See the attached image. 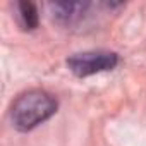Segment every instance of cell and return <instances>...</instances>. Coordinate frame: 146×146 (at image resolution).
<instances>
[{"mask_svg": "<svg viewBox=\"0 0 146 146\" xmlns=\"http://www.w3.org/2000/svg\"><path fill=\"white\" fill-rule=\"evenodd\" d=\"M58 102L53 95L43 90H29L21 93L11 105V122L21 131L28 132L55 115Z\"/></svg>", "mask_w": 146, "mask_h": 146, "instance_id": "obj_1", "label": "cell"}, {"mask_svg": "<svg viewBox=\"0 0 146 146\" xmlns=\"http://www.w3.org/2000/svg\"><path fill=\"white\" fill-rule=\"evenodd\" d=\"M119 64V55L108 50H88L79 52L67 58V67L74 76L88 78L100 72H107L115 69Z\"/></svg>", "mask_w": 146, "mask_h": 146, "instance_id": "obj_2", "label": "cell"}, {"mask_svg": "<svg viewBox=\"0 0 146 146\" xmlns=\"http://www.w3.org/2000/svg\"><path fill=\"white\" fill-rule=\"evenodd\" d=\"M88 9H90L88 2H55V4H50V11H52L53 19L64 26L78 24L86 16Z\"/></svg>", "mask_w": 146, "mask_h": 146, "instance_id": "obj_3", "label": "cell"}, {"mask_svg": "<svg viewBox=\"0 0 146 146\" xmlns=\"http://www.w3.org/2000/svg\"><path fill=\"white\" fill-rule=\"evenodd\" d=\"M17 17H19L23 29L33 31L38 28L40 16H38V9L33 2H19L17 4Z\"/></svg>", "mask_w": 146, "mask_h": 146, "instance_id": "obj_4", "label": "cell"}]
</instances>
